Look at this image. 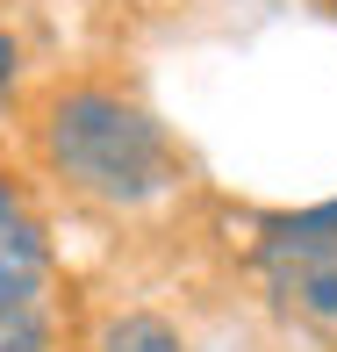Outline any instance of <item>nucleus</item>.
I'll return each mask as SVG.
<instances>
[{
	"instance_id": "1",
	"label": "nucleus",
	"mask_w": 337,
	"mask_h": 352,
	"mask_svg": "<svg viewBox=\"0 0 337 352\" xmlns=\"http://www.w3.org/2000/svg\"><path fill=\"white\" fill-rule=\"evenodd\" d=\"M43 158L58 166V180L86 201H108V209H137V201L165 195L172 180V144L143 116L137 101L108 87H72L51 101L43 116Z\"/></svg>"
},
{
	"instance_id": "4",
	"label": "nucleus",
	"mask_w": 337,
	"mask_h": 352,
	"mask_svg": "<svg viewBox=\"0 0 337 352\" xmlns=\"http://www.w3.org/2000/svg\"><path fill=\"white\" fill-rule=\"evenodd\" d=\"M101 352H187V338L151 309H130V316H108L101 324Z\"/></svg>"
},
{
	"instance_id": "2",
	"label": "nucleus",
	"mask_w": 337,
	"mask_h": 352,
	"mask_svg": "<svg viewBox=\"0 0 337 352\" xmlns=\"http://www.w3.org/2000/svg\"><path fill=\"white\" fill-rule=\"evenodd\" d=\"M51 280V245H43V223L29 216V201L0 180V287H29L43 295Z\"/></svg>"
},
{
	"instance_id": "3",
	"label": "nucleus",
	"mask_w": 337,
	"mask_h": 352,
	"mask_svg": "<svg viewBox=\"0 0 337 352\" xmlns=\"http://www.w3.org/2000/svg\"><path fill=\"white\" fill-rule=\"evenodd\" d=\"M0 352H51V309L29 287H0Z\"/></svg>"
},
{
	"instance_id": "5",
	"label": "nucleus",
	"mask_w": 337,
	"mask_h": 352,
	"mask_svg": "<svg viewBox=\"0 0 337 352\" xmlns=\"http://www.w3.org/2000/svg\"><path fill=\"white\" fill-rule=\"evenodd\" d=\"M14 65H22V51H14V36H0V101H8V87H14Z\"/></svg>"
}]
</instances>
